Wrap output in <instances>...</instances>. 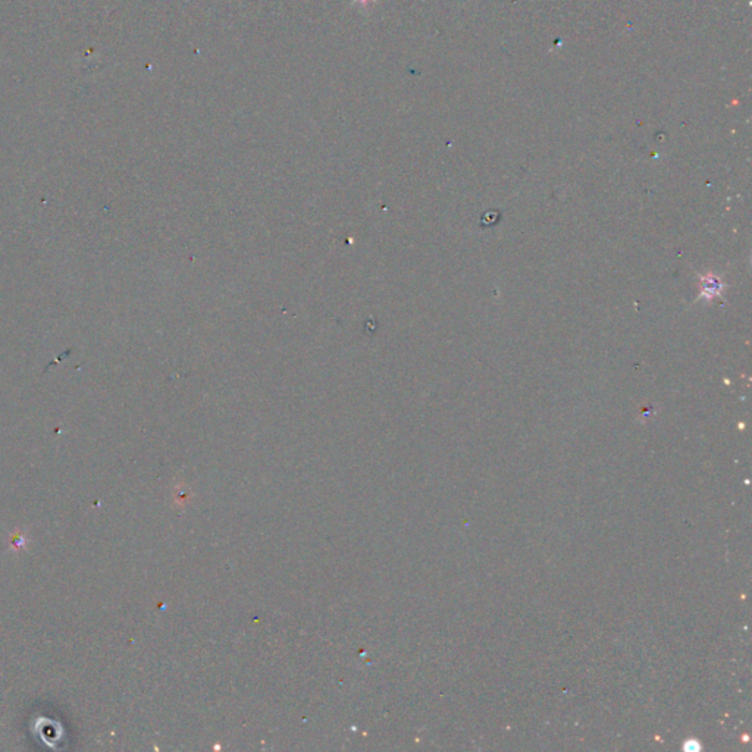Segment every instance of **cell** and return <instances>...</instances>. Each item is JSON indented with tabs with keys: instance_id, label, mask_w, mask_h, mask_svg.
<instances>
[]
</instances>
